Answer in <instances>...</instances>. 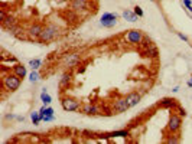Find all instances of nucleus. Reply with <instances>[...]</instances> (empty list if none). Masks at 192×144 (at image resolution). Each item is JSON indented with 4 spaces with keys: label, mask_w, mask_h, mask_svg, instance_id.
Listing matches in <instances>:
<instances>
[{
    "label": "nucleus",
    "mask_w": 192,
    "mask_h": 144,
    "mask_svg": "<svg viewBox=\"0 0 192 144\" xmlns=\"http://www.w3.org/2000/svg\"><path fill=\"white\" fill-rule=\"evenodd\" d=\"M3 78H2V88L9 91V92H15L16 89H19L20 84H22V78L18 76L15 72L13 74H6L2 72Z\"/></svg>",
    "instance_id": "f257e3e1"
},
{
    "label": "nucleus",
    "mask_w": 192,
    "mask_h": 144,
    "mask_svg": "<svg viewBox=\"0 0 192 144\" xmlns=\"http://www.w3.org/2000/svg\"><path fill=\"white\" fill-rule=\"evenodd\" d=\"M58 35H59V28H58L55 23H49V25H46V26L43 28L42 33H41L39 38H38V42H39V43H48V42L56 39Z\"/></svg>",
    "instance_id": "f03ea898"
},
{
    "label": "nucleus",
    "mask_w": 192,
    "mask_h": 144,
    "mask_svg": "<svg viewBox=\"0 0 192 144\" xmlns=\"http://www.w3.org/2000/svg\"><path fill=\"white\" fill-rule=\"evenodd\" d=\"M61 104H62V108L65 111H78L81 107V101L74 98V97H62Z\"/></svg>",
    "instance_id": "7ed1b4c3"
},
{
    "label": "nucleus",
    "mask_w": 192,
    "mask_h": 144,
    "mask_svg": "<svg viewBox=\"0 0 192 144\" xmlns=\"http://www.w3.org/2000/svg\"><path fill=\"white\" fill-rule=\"evenodd\" d=\"M117 19H119V16H117L116 13L106 12V13H103V16H101V19H100V25H101L103 28L111 29V28H114V26L117 25Z\"/></svg>",
    "instance_id": "20e7f679"
},
{
    "label": "nucleus",
    "mask_w": 192,
    "mask_h": 144,
    "mask_svg": "<svg viewBox=\"0 0 192 144\" xmlns=\"http://www.w3.org/2000/svg\"><path fill=\"white\" fill-rule=\"evenodd\" d=\"M180 127H182V117H180V115H178V114H175V112H172V114L169 115L168 130H169L170 133L176 134V133H179V131H180Z\"/></svg>",
    "instance_id": "39448f33"
},
{
    "label": "nucleus",
    "mask_w": 192,
    "mask_h": 144,
    "mask_svg": "<svg viewBox=\"0 0 192 144\" xmlns=\"http://www.w3.org/2000/svg\"><path fill=\"white\" fill-rule=\"evenodd\" d=\"M62 62H64L65 66H68V68H74V66H77V65L81 62V56H79V53H77V52L65 53V55L62 56Z\"/></svg>",
    "instance_id": "423d86ee"
},
{
    "label": "nucleus",
    "mask_w": 192,
    "mask_h": 144,
    "mask_svg": "<svg viewBox=\"0 0 192 144\" xmlns=\"http://www.w3.org/2000/svg\"><path fill=\"white\" fill-rule=\"evenodd\" d=\"M126 41L129 43H132V45H139L143 41V32L142 30H137V29L129 30L127 35H126Z\"/></svg>",
    "instance_id": "0eeeda50"
},
{
    "label": "nucleus",
    "mask_w": 192,
    "mask_h": 144,
    "mask_svg": "<svg viewBox=\"0 0 192 144\" xmlns=\"http://www.w3.org/2000/svg\"><path fill=\"white\" fill-rule=\"evenodd\" d=\"M78 112H81L84 115H98V114H103L101 110L97 105H92V104H81Z\"/></svg>",
    "instance_id": "6e6552de"
},
{
    "label": "nucleus",
    "mask_w": 192,
    "mask_h": 144,
    "mask_svg": "<svg viewBox=\"0 0 192 144\" xmlns=\"http://www.w3.org/2000/svg\"><path fill=\"white\" fill-rule=\"evenodd\" d=\"M130 108L126 97L124 98H119L114 101V105H113V114H121V112H126L127 110Z\"/></svg>",
    "instance_id": "1a4fd4ad"
},
{
    "label": "nucleus",
    "mask_w": 192,
    "mask_h": 144,
    "mask_svg": "<svg viewBox=\"0 0 192 144\" xmlns=\"http://www.w3.org/2000/svg\"><path fill=\"white\" fill-rule=\"evenodd\" d=\"M42 30H43V26H42V25H39V23L32 25V26L29 28V30H28V39H31V41H38V38H39V35L42 33Z\"/></svg>",
    "instance_id": "9d476101"
},
{
    "label": "nucleus",
    "mask_w": 192,
    "mask_h": 144,
    "mask_svg": "<svg viewBox=\"0 0 192 144\" xmlns=\"http://www.w3.org/2000/svg\"><path fill=\"white\" fill-rule=\"evenodd\" d=\"M88 3H90V0H71V9L75 10V12H79V10H85L88 7Z\"/></svg>",
    "instance_id": "9b49d317"
},
{
    "label": "nucleus",
    "mask_w": 192,
    "mask_h": 144,
    "mask_svg": "<svg viewBox=\"0 0 192 144\" xmlns=\"http://www.w3.org/2000/svg\"><path fill=\"white\" fill-rule=\"evenodd\" d=\"M126 99H127V102H129V105H130V108H132V107H134V105H137V104L140 102L142 95H140L137 91H133V92H130V94L126 95Z\"/></svg>",
    "instance_id": "f8f14e48"
},
{
    "label": "nucleus",
    "mask_w": 192,
    "mask_h": 144,
    "mask_svg": "<svg viewBox=\"0 0 192 144\" xmlns=\"http://www.w3.org/2000/svg\"><path fill=\"white\" fill-rule=\"evenodd\" d=\"M123 18L126 19V20H129V22H137V19H139V16L134 13V10H130V9H126L124 12H123Z\"/></svg>",
    "instance_id": "ddd939ff"
},
{
    "label": "nucleus",
    "mask_w": 192,
    "mask_h": 144,
    "mask_svg": "<svg viewBox=\"0 0 192 144\" xmlns=\"http://www.w3.org/2000/svg\"><path fill=\"white\" fill-rule=\"evenodd\" d=\"M13 72L18 75V76H20L22 79L26 76V66L23 65V64H16L15 66H13Z\"/></svg>",
    "instance_id": "4468645a"
},
{
    "label": "nucleus",
    "mask_w": 192,
    "mask_h": 144,
    "mask_svg": "<svg viewBox=\"0 0 192 144\" xmlns=\"http://www.w3.org/2000/svg\"><path fill=\"white\" fill-rule=\"evenodd\" d=\"M71 79H72V75H71L69 72H65V74L62 75V78H61V82H59V87H61L62 89H64V88H68V85H69Z\"/></svg>",
    "instance_id": "2eb2a0df"
},
{
    "label": "nucleus",
    "mask_w": 192,
    "mask_h": 144,
    "mask_svg": "<svg viewBox=\"0 0 192 144\" xmlns=\"http://www.w3.org/2000/svg\"><path fill=\"white\" fill-rule=\"evenodd\" d=\"M41 101H42L45 105L52 102V97L48 94V89H46V88H43V89H42V92H41Z\"/></svg>",
    "instance_id": "dca6fc26"
},
{
    "label": "nucleus",
    "mask_w": 192,
    "mask_h": 144,
    "mask_svg": "<svg viewBox=\"0 0 192 144\" xmlns=\"http://www.w3.org/2000/svg\"><path fill=\"white\" fill-rule=\"evenodd\" d=\"M106 137H129V131H127V130H120V131H111V133L106 134Z\"/></svg>",
    "instance_id": "f3484780"
},
{
    "label": "nucleus",
    "mask_w": 192,
    "mask_h": 144,
    "mask_svg": "<svg viewBox=\"0 0 192 144\" xmlns=\"http://www.w3.org/2000/svg\"><path fill=\"white\" fill-rule=\"evenodd\" d=\"M29 66H31L32 69H39V68L42 66V59H39V58L31 59V61H29Z\"/></svg>",
    "instance_id": "a211bd4d"
},
{
    "label": "nucleus",
    "mask_w": 192,
    "mask_h": 144,
    "mask_svg": "<svg viewBox=\"0 0 192 144\" xmlns=\"http://www.w3.org/2000/svg\"><path fill=\"white\" fill-rule=\"evenodd\" d=\"M31 120H32V122H33L35 125H39V122L42 121V117H41L39 111H38V112H36V111L31 112Z\"/></svg>",
    "instance_id": "6ab92c4d"
},
{
    "label": "nucleus",
    "mask_w": 192,
    "mask_h": 144,
    "mask_svg": "<svg viewBox=\"0 0 192 144\" xmlns=\"http://www.w3.org/2000/svg\"><path fill=\"white\" fill-rule=\"evenodd\" d=\"M38 79H39L38 69H32V72H31V75H29V81H31L32 84H35V82H38Z\"/></svg>",
    "instance_id": "aec40b11"
},
{
    "label": "nucleus",
    "mask_w": 192,
    "mask_h": 144,
    "mask_svg": "<svg viewBox=\"0 0 192 144\" xmlns=\"http://www.w3.org/2000/svg\"><path fill=\"white\" fill-rule=\"evenodd\" d=\"M133 10H134V13H136L139 18H143V16H145V12H143V9H142L140 6H134Z\"/></svg>",
    "instance_id": "412c9836"
},
{
    "label": "nucleus",
    "mask_w": 192,
    "mask_h": 144,
    "mask_svg": "<svg viewBox=\"0 0 192 144\" xmlns=\"http://www.w3.org/2000/svg\"><path fill=\"white\" fill-rule=\"evenodd\" d=\"M182 3H183V6L186 7L185 10H189V9L192 7V0H182Z\"/></svg>",
    "instance_id": "4be33fe9"
},
{
    "label": "nucleus",
    "mask_w": 192,
    "mask_h": 144,
    "mask_svg": "<svg viewBox=\"0 0 192 144\" xmlns=\"http://www.w3.org/2000/svg\"><path fill=\"white\" fill-rule=\"evenodd\" d=\"M42 121L51 122V121H55V117H54V115H43V117H42Z\"/></svg>",
    "instance_id": "5701e85b"
},
{
    "label": "nucleus",
    "mask_w": 192,
    "mask_h": 144,
    "mask_svg": "<svg viewBox=\"0 0 192 144\" xmlns=\"http://www.w3.org/2000/svg\"><path fill=\"white\" fill-rule=\"evenodd\" d=\"M176 35H178V38H179V39H182L183 42H186V43L189 42V39H188V36H185L183 33H180V32H176Z\"/></svg>",
    "instance_id": "b1692460"
},
{
    "label": "nucleus",
    "mask_w": 192,
    "mask_h": 144,
    "mask_svg": "<svg viewBox=\"0 0 192 144\" xmlns=\"http://www.w3.org/2000/svg\"><path fill=\"white\" fill-rule=\"evenodd\" d=\"M166 143H169V144H175V143H179V138H170V140H166Z\"/></svg>",
    "instance_id": "393cba45"
},
{
    "label": "nucleus",
    "mask_w": 192,
    "mask_h": 144,
    "mask_svg": "<svg viewBox=\"0 0 192 144\" xmlns=\"http://www.w3.org/2000/svg\"><path fill=\"white\" fill-rule=\"evenodd\" d=\"M172 91H173V92H178V91H179V87H175V88H173Z\"/></svg>",
    "instance_id": "a878e982"
},
{
    "label": "nucleus",
    "mask_w": 192,
    "mask_h": 144,
    "mask_svg": "<svg viewBox=\"0 0 192 144\" xmlns=\"http://www.w3.org/2000/svg\"><path fill=\"white\" fill-rule=\"evenodd\" d=\"M189 79H191V81H192V75H191V78H189Z\"/></svg>",
    "instance_id": "bb28decb"
},
{
    "label": "nucleus",
    "mask_w": 192,
    "mask_h": 144,
    "mask_svg": "<svg viewBox=\"0 0 192 144\" xmlns=\"http://www.w3.org/2000/svg\"><path fill=\"white\" fill-rule=\"evenodd\" d=\"M150 2H153V0H150Z\"/></svg>",
    "instance_id": "cd10ccee"
}]
</instances>
